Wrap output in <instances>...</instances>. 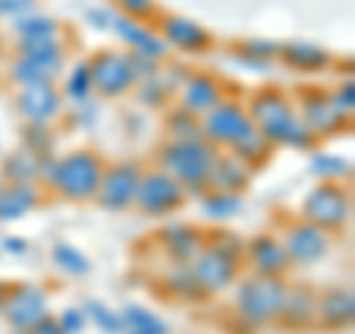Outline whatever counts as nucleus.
I'll return each mask as SVG.
<instances>
[{"mask_svg":"<svg viewBox=\"0 0 355 334\" xmlns=\"http://www.w3.org/2000/svg\"><path fill=\"white\" fill-rule=\"evenodd\" d=\"M246 113L252 125L261 130V137L270 146H287V148H314L317 137L305 128V121L299 118V109L293 98L279 86H263L258 92H252Z\"/></svg>","mask_w":355,"mask_h":334,"instance_id":"obj_1","label":"nucleus"},{"mask_svg":"<svg viewBox=\"0 0 355 334\" xmlns=\"http://www.w3.org/2000/svg\"><path fill=\"white\" fill-rule=\"evenodd\" d=\"M198 121H202L205 139L214 142L219 151L225 148L231 154H237V157H243L249 166L263 163L272 148L270 142L261 137V130L252 125L246 107L240 101H231V98H222V101L214 109H207Z\"/></svg>","mask_w":355,"mask_h":334,"instance_id":"obj_2","label":"nucleus"},{"mask_svg":"<svg viewBox=\"0 0 355 334\" xmlns=\"http://www.w3.org/2000/svg\"><path fill=\"white\" fill-rule=\"evenodd\" d=\"M104 157L92 148H77L69 151L65 157L53 160L48 169H44V177H48V186L57 193L65 202L83 204L92 202L98 193V184H101L104 175Z\"/></svg>","mask_w":355,"mask_h":334,"instance_id":"obj_3","label":"nucleus"},{"mask_svg":"<svg viewBox=\"0 0 355 334\" xmlns=\"http://www.w3.org/2000/svg\"><path fill=\"white\" fill-rule=\"evenodd\" d=\"M216 154L219 148L205 137L169 139L160 148V169L169 172L187 193H205V184Z\"/></svg>","mask_w":355,"mask_h":334,"instance_id":"obj_4","label":"nucleus"},{"mask_svg":"<svg viewBox=\"0 0 355 334\" xmlns=\"http://www.w3.org/2000/svg\"><path fill=\"white\" fill-rule=\"evenodd\" d=\"M243 270V243L234 240V234H225L222 240H205L202 249L190 261V272L196 284L210 293H222L240 278Z\"/></svg>","mask_w":355,"mask_h":334,"instance_id":"obj_5","label":"nucleus"},{"mask_svg":"<svg viewBox=\"0 0 355 334\" xmlns=\"http://www.w3.org/2000/svg\"><path fill=\"white\" fill-rule=\"evenodd\" d=\"M284 290H287V284H284L282 275L252 272L249 278H243V281L237 284V296H234L237 317L246 322L249 328L275 326L282 302H284Z\"/></svg>","mask_w":355,"mask_h":334,"instance_id":"obj_6","label":"nucleus"},{"mask_svg":"<svg viewBox=\"0 0 355 334\" xmlns=\"http://www.w3.org/2000/svg\"><path fill=\"white\" fill-rule=\"evenodd\" d=\"M65 65V53L57 36L48 39H27L18 42V57L9 65V77L18 86H33V83H53L57 74Z\"/></svg>","mask_w":355,"mask_h":334,"instance_id":"obj_7","label":"nucleus"},{"mask_svg":"<svg viewBox=\"0 0 355 334\" xmlns=\"http://www.w3.org/2000/svg\"><path fill=\"white\" fill-rule=\"evenodd\" d=\"M89 65L92 77V92L104 98H121L139 83V57L121 51H101L95 53Z\"/></svg>","mask_w":355,"mask_h":334,"instance_id":"obj_8","label":"nucleus"},{"mask_svg":"<svg viewBox=\"0 0 355 334\" xmlns=\"http://www.w3.org/2000/svg\"><path fill=\"white\" fill-rule=\"evenodd\" d=\"M352 213V198L343 181H320L302 202V219L314 222L317 228L335 234L347 228Z\"/></svg>","mask_w":355,"mask_h":334,"instance_id":"obj_9","label":"nucleus"},{"mask_svg":"<svg viewBox=\"0 0 355 334\" xmlns=\"http://www.w3.org/2000/svg\"><path fill=\"white\" fill-rule=\"evenodd\" d=\"M184 204H187V189L178 184L169 172L142 169L137 198H133V207H137L142 216L160 219V216H169L175 210H181Z\"/></svg>","mask_w":355,"mask_h":334,"instance_id":"obj_10","label":"nucleus"},{"mask_svg":"<svg viewBox=\"0 0 355 334\" xmlns=\"http://www.w3.org/2000/svg\"><path fill=\"white\" fill-rule=\"evenodd\" d=\"M139 177H142V166L137 160H121L113 166H104L101 184H98V193L92 202L98 207L110 210V213H121V210L133 207Z\"/></svg>","mask_w":355,"mask_h":334,"instance_id":"obj_11","label":"nucleus"},{"mask_svg":"<svg viewBox=\"0 0 355 334\" xmlns=\"http://www.w3.org/2000/svg\"><path fill=\"white\" fill-rule=\"evenodd\" d=\"M279 240H282V246L287 252V258H291V266L293 263L311 266V263L323 261L329 254V249H331V234L317 228L314 222H308L302 216H299L296 222H291Z\"/></svg>","mask_w":355,"mask_h":334,"instance_id":"obj_12","label":"nucleus"},{"mask_svg":"<svg viewBox=\"0 0 355 334\" xmlns=\"http://www.w3.org/2000/svg\"><path fill=\"white\" fill-rule=\"evenodd\" d=\"M299 104V118L305 121V128L314 133V137H331V133H340L343 125H347L349 118H343L335 104H331V98L326 89L320 86H299L296 89V101Z\"/></svg>","mask_w":355,"mask_h":334,"instance_id":"obj_13","label":"nucleus"},{"mask_svg":"<svg viewBox=\"0 0 355 334\" xmlns=\"http://www.w3.org/2000/svg\"><path fill=\"white\" fill-rule=\"evenodd\" d=\"M0 314L18 334H24L30 326H36L42 317H48V293L36 284H9Z\"/></svg>","mask_w":355,"mask_h":334,"instance_id":"obj_14","label":"nucleus"},{"mask_svg":"<svg viewBox=\"0 0 355 334\" xmlns=\"http://www.w3.org/2000/svg\"><path fill=\"white\" fill-rule=\"evenodd\" d=\"M352 322H355V296L349 287H326V290H317L314 328L338 334V331H349Z\"/></svg>","mask_w":355,"mask_h":334,"instance_id":"obj_15","label":"nucleus"},{"mask_svg":"<svg viewBox=\"0 0 355 334\" xmlns=\"http://www.w3.org/2000/svg\"><path fill=\"white\" fill-rule=\"evenodd\" d=\"M62 107V95L53 83H33V86H21V92L15 98V109L21 118L33 128H44L51 118H57Z\"/></svg>","mask_w":355,"mask_h":334,"instance_id":"obj_16","label":"nucleus"},{"mask_svg":"<svg viewBox=\"0 0 355 334\" xmlns=\"http://www.w3.org/2000/svg\"><path fill=\"white\" fill-rule=\"evenodd\" d=\"M243 258L249 261L252 272L258 275H282L291 270V258L275 234H254L249 243H243Z\"/></svg>","mask_w":355,"mask_h":334,"instance_id":"obj_17","label":"nucleus"},{"mask_svg":"<svg viewBox=\"0 0 355 334\" xmlns=\"http://www.w3.org/2000/svg\"><path fill=\"white\" fill-rule=\"evenodd\" d=\"M314 305H317V290H314V287H308V284L287 287L275 326H282L287 331H308V328H314Z\"/></svg>","mask_w":355,"mask_h":334,"instance_id":"obj_18","label":"nucleus"},{"mask_svg":"<svg viewBox=\"0 0 355 334\" xmlns=\"http://www.w3.org/2000/svg\"><path fill=\"white\" fill-rule=\"evenodd\" d=\"M252 181V166L237 157V154H216L214 166H210V175H207V184L205 189H214V193H234V195H243V189L249 186Z\"/></svg>","mask_w":355,"mask_h":334,"instance_id":"obj_19","label":"nucleus"},{"mask_svg":"<svg viewBox=\"0 0 355 334\" xmlns=\"http://www.w3.org/2000/svg\"><path fill=\"white\" fill-rule=\"evenodd\" d=\"M160 33L166 44H172L178 51H187V53H207L210 44H214L210 33L202 24H196L190 18H178V15L163 18Z\"/></svg>","mask_w":355,"mask_h":334,"instance_id":"obj_20","label":"nucleus"},{"mask_svg":"<svg viewBox=\"0 0 355 334\" xmlns=\"http://www.w3.org/2000/svg\"><path fill=\"white\" fill-rule=\"evenodd\" d=\"M222 83L216 80L214 74H190L184 83V92H181V107L187 113H193L202 118L207 109H214L222 101Z\"/></svg>","mask_w":355,"mask_h":334,"instance_id":"obj_21","label":"nucleus"},{"mask_svg":"<svg viewBox=\"0 0 355 334\" xmlns=\"http://www.w3.org/2000/svg\"><path fill=\"white\" fill-rule=\"evenodd\" d=\"M113 27L121 39L130 44V53H137V57H146V60H160L166 57V42L160 36H154V30L137 24V21L130 18H113Z\"/></svg>","mask_w":355,"mask_h":334,"instance_id":"obj_22","label":"nucleus"},{"mask_svg":"<svg viewBox=\"0 0 355 334\" xmlns=\"http://www.w3.org/2000/svg\"><path fill=\"white\" fill-rule=\"evenodd\" d=\"M39 207V186L36 184H6L0 193V222H15Z\"/></svg>","mask_w":355,"mask_h":334,"instance_id":"obj_23","label":"nucleus"},{"mask_svg":"<svg viewBox=\"0 0 355 334\" xmlns=\"http://www.w3.org/2000/svg\"><path fill=\"white\" fill-rule=\"evenodd\" d=\"M279 57L287 69H296V71H305V74H314V71H323L326 65L331 62V57L317 48V44H305V42H293V44H279Z\"/></svg>","mask_w":355,"mask_h":334,"instance_id":"obj_24","label":"nucleus"},{"mask_svg":"<svg viewBox=\"0 0 355 334\" xmlns=\"http://www.w3.org/2000/svg\"><path fill=\"white\" fill-rule=\"evenodd\" d=\"M202 243H205L202 231H196L190 225H172L169 231H163V246L175 263H190L196 258V252L202 249Z\"/></svg>","mask_w":355,"mask_h":334,"instance_id":"obj_25","label":"nucleus"},{"mask_svg":"<svg viewBox=\"0 0 355 334\" xmlns=\"http://www.w3.org/2000/svg\"><path fill=\"white\" fill-rule=\"evenodd\" d=\"M44 169H48V166H42V154L30 146L9 154L3 163V175L9 184H33L39 175H44Z\"/></svg>","mask_w":355,"mask_h":334,"instance_id":"obj_26","label":"nucleus"},{"mask_svg":"<svg viewBox=\"0 0 355 334\" xmlns=\"http://www.w3.org/2000/svg\"><path fill=\"white\" fill-rule=\"evenodd\" d=\"M121 331H139V334H169V326L166 319H160L154 310L142 308V305H125L121 310Z\"/></svg>","mask_w":355,"mask_h":334,"instance_id":"obj_27","label":"nucleus"},{"mask_svg":"<svg viewBox=\"0 0 355 334\" xmlns=\"http://www.w3.org/2000/svg\"><path fill=\"white\" fill-rule=\"evenodd\" d=\"M202 207L207 210L210 219H231V216L240 213L243 195H234V193H214V189H205V193H202Z\"/></svg>","mask_w":355,"mask_h":334,"instance_id":"obj_28","label":"nucleus"},{"mask_svg":"<svg viewBox=\"0 0 355 334\" xmlns=\"http://www.w3.org/2000/svg\"><path fill=\"white\" fill-rule=\"evenodd\" d=\"M166 284H169L172 296L184 299V302H198V299H205V290L196 284V278H193V272H190V263L175 266V270L166 275Z\"/></svg>","mask_w":355,"mask_h":334,"instance_id":"obj_29","label":"nucleus"},{"mask_svg":"<svg viewBox=\"0 0 355 334\" xmlns=\"http://www.w3.org/2000/svg\"><path fill=\"white\" fill-rule=\"evenodd\" d=\"M166 130H169L172 139H187V137H202V121L198 116L187 113V109H172L169 118H166Z\"/></svg>","mask_w":355,"mask_h":334,"instance_id":"obj_30","label":"nucleus"},{"mask_svg":"<svg viewBox=\"0 0 355 334\" xmlns=\"http://www.w3.org/2000/svg\"><path fill=\"white\" fill-rule=\"evenodd\" d=\"M53 261H57L60 270H65L69 275H86L89 272V258L83 252H77L69 243H60L53 246Z\"/></svg>","mask_w":355,"mask_h":334,"instance_id":"obj_31","label":"nucleus"},{"mask_svg":"<svg viewBox=\"0 0 355 334\" xmlns=\"http://www.w3.org/2000/svg\"><path fill=\"white\" fill-rule=\"evenodd\" d=\"M83 314H86V319H92L104 334H121V328H125L121 326V317L113 314V310H107L101 302H86Z\"/></svg>","mask_w":355,"mask_h":334,"instance_id":"obj_32","label":"nucleus"},{"mask_svg":"<svg viewBox=\"0 0 355 334\" xmlns=\"http://www.w3.org/2000/svg\"><path fill=\"white\" fill-rule=\"evenodd\" d=\"M15 33L21 42L27 39H48V36H57V24L48 18H21L15 21Z\"/></svg>","mask_w":355,"mask_h":334,"instance_id":"obj_33","label":"nucleus"},{"mask_svg":"<svg viewBox=\"0 0 355 334\" xmlns=\"http://www.w3.org/2000/svg\"><path fill=\"white\" fill-rule=\"evenodd\" d=\"M314 172L323 177V181H343V177H349V163L343 157L320 154V157H314Z\"/></svg>","mask_w":355,"mask_h":334,"instance_id":"obj_34","label":"nucleus"},{"mask_svg":"<svg viewBox=\"0 0 355 334\" xmlns=\"http://www.w3.org/2000/svg\"><path fill=\"white\" fill-rule=\"evenodd\" d=\"M89 92H92V77H89V65L80 62L77 69L69 74V83H65V95L74 98V101H86Z\"/></svg>","mask_w":355,"mask_h":334,"instance_id":"obj_35","label":"nucleus"},{"mask_svg":"<svg viewBox=\"0 0 355 334\" xmlns=\"http://www.w3.org/2000/svg\"><path fill=\"white\" fill-rule=\"evenodd\" d=\"M355 86H352V80H347V83H340L335 92H329V98H331V104H335V109L343 116V118H352V107H355Z\"/></svg>","mask_w":355,"mask_h":334,"instance_id":"obj_36","label":"nucleus"},{"mask_svg":"<svg viewBox=\"0 0 355 334\" xmlns=\"http://www.w3.org/2000/svg\"><path fill=\"white\" fill-rule=\"evenodd\" d=\"M57 319H60V326H62L65 334H80V331L86 328V314H83V308H69V310H62Z\"/></svg>","mask_w":355,"mask_h":334,"instance_id":"obj_37","label":"nucleus"},{"mask_svg":"<svg viewBox=\"0 0 355 334\" xmlns=\"http://www.w3.org/2000/svg\"><path fill=\"white\" fill-rule=\"evenodd\" d=\"M246 57L252 60H272V57H279V44H272V42H246Z\"/></svg>","mask_w":355,"mask_h":334,"instance_id":"obj_38","label":"nucleus"},{"mask_svg":"<svg viewBox=\"0 0 355 334\" xmlns=\"http://www.w3.org/2000/svg\"><path fill=\"white\" fill-rule=\"evenodd\" d=\"M116 3L125 9L130 18H148L154 12V3L151 0H116Z\"/></svg>","mask_w":355,"mask_h":334,"instance_id":"obj_39","label":"nucleus"},{"mask_svg":"<svg viewBox=\"0 0 355 334\" xmlns=\"http://www.w3.org/2000/svg\"><path fill=\"white\" fill-rule=\"evenodd\" d=\"M24 334H65V331H62V326H60V319L48 314V317H42L36 326H30Z\"/></svg>","mask_w":355,"mask_h":334,"instance_id":"obj_40","label":"nucleus"},{"mask_svg":"<svg viewBox=\"0 0 355 334\" xmlns=\"http://www.w3.org/2000/svg\"><path fill=\"white\" fill-rule=\"evenodd\" d=\"M33 6V0H0V15H21Z\"/></svg>","mask_w":355,"mask_h":334,"instance_id":"obj_41","label":"nucleus"},{"mask_svg":"<svg viewBox=\"0 0 355 334\" xmlns=\"http://www.w3.org/2000/svg\"><path fill=\"white\" fill-rule=\"evenodd\" d=\"M3 249H6V252H24L27 246H24L21 240H3Z\"/></svg>","mask_w":355,"mask_h":334,"instance_id":"obj_42","label":"nucleus"},{"mask_svg":"<svg viewBox=\"0 0 355 334\" xmlns=\"http://www.w3.org/2000/svg\"><path fill=\"white\" fill-rule=\"evenodd\" d=\"M6 287H9V284H3V281H0V305H3V296H6Z\"/></svg>","mask_w":355,"mask_h":334,"instance_id":"obj_43","label":"nucleus"},{"mask_svg":"<svg viewBox=\"0 0 355 334\" xmlns=\"http://www.w3.org/2000/svg\"><path fill=\"white\" fill-rule=\"evenodd\" d=\"M121 334H139V331H121Z\"/></svg>","mask_w":355,"mask_h":334,"instance_id":"obj_44","label":"nucleus"},{"mask_svg":"<svg viewBox=\"0 0 355 334\" xmlns=\"http://www.w3.org/2000/svg\"><path fill=\"white\" fill-rule=\"evenodd\" d=\"M3 186H6V184H3V181H0V193H3Z\"/></svg>","mask_w":355,"mask_h":334,"instance_id":"obj_45","label":"nucleus"}]
</instances>
